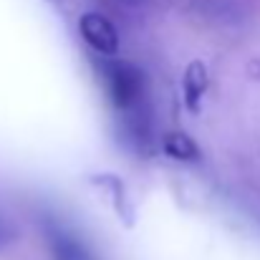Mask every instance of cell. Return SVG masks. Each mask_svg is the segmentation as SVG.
<instances>
[{"label":"cell","instance_id":"4","mask_svg":"<svg viewBox=\"0 0 260 260\" xmlns=\"http://www.w3.org/2000/svg\"><path fill=\"white\" fill-rule=\"evenodd\" d=\"M207 88V74H205V66L202 63H192L187 69V76H184V96H187V106L194 109L200 96L205 93Z\"/></svg>","mask_w":260,"mask_h":260},{"label":"cell","instance_id":"3","mask_svg":"<svg viewBox=\"0 0 260 260\" xmlns=\"http://www.w3.org/2000/svg\"><path fill=\"white\" fill-rule=\"evenodd\" d=\"M48 243H51V250H53L56 260H88V253L84 250V245L58 228H53L48 233Z\"/></svg>","mask_w":260,"mask_h":260},{"label":"cell","instance_id":"5","mask_svg":"<svg viewBox=\"0 0 260 260\" xmlns=\"http://www.w3.org/2000/svg\"><path fill=\"white\" fill-rule=\"evenodd\" d=\"M165 152L172 157V159H182V162H192L200 157V149L197 144L187 137V134H170L165 139Z\"/></svg>","mask_w":260,"mask_h":260},{"label":"cell","instance_id":"2","mask_svg":"<svg viewBox=\"0 0 260 260\" xmlns=\"http://www.w3.org/2000/svg\"><path fill=\"white\" fill-rule=\"evenodd\" d=\"M79 30L93 51H99L101 56H116L119 33L109 18H104L101 13H84L79 18Z\"/></svg>","mask_w":260,"mask_h":260},{"label":"cell","instance_id":"7","mask_svg":"<svg viewBox=\"0 0 260 260\" xmlns=\"http://www.w3.org/2000/svg\"><path fill=\"white\" fill-rule=\"evenodd\" d=\"M124 3H139V0H124Z\"/></svg>","mask_w":260,"mask_h":260},{"label":"cell","instance_id":"6","mask_svg":"<svg viewBox=\"0 0 260 260\" xmlns=\"http://www.w3.org/2000/svg\"><path fill=\"white\" fill-rule=\"evenodd\" d=\"M10 240H13V233H10L8 222H5V220L0 217V248H3V245H8Z\"/></svg>","mask_w":260,"mask_h":260},{"label":"cell","instance_id":"1","mask_svg":"<svg viewBox=\"0 0 260 260\" xmlns=\"http://www.w3.org/2000/svg\"><path fill=\"white\" fill-rule=\"evenodd\" d=\"M99 74H101L104 88L116 109H121V111L137 109V104L144 96V79L134 63L109 56L106 61L99 63Z\"/></svg>","mask_w":260,"mask_h":260}]
</instances>
